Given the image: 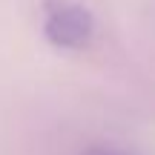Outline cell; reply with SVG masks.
Instances as JSON below:
<instances>
[{
    "instance_id": "1",
    "label": "cell",
    "mask_w": 155,
    "mask_h": 155,
    "mask_svg": "<svg viewBox=\"0 0 155 155\" xmlns=\"http://www.w3.org/2000/svg\"><path fill=\"white\" fill-rule=\"evenodd\" d=\"M40 29L52 46L78 52L95 38V15L75 0H46Z\"/></svg>"
},
{
    "instance_id": "2",
    "label": "cell",
    "mask_w": 155,
    "mask_h": 155,
    "mask_svg": "<svg viewBox=\"0 0 155 155\" xmlns=\"http://www.w3.org/2000/svg\"><path fill=\"white\" fill-rule=\"evenodd\" d=\"M83 155H129V152L118 150V147H109V144H98V147H89Z\"/></svg>"
}]
</instances>
